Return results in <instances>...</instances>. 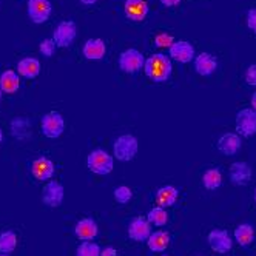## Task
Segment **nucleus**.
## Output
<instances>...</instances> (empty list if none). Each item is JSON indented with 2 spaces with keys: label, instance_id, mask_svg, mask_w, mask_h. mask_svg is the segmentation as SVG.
I'll return each instance as SVG.
<instances>
[{
  "label": "nucleus",
  "instance_id": "obj_1",
  "mask_svg": "<svg viewBox=\"0 0 256 256\" xmlns=\"http://www.w3.org/2000/svg\"><path fill=\"white\" fill-rule=\"evenodd\" d=\"M172 60L166 54H153L148 59H145L144 71L148 79L153 82H166L172 76Z\"/></svg>",
  "mask_w": 256,
  "mask_h": 256
},
{
  "label": "nucleus",
  "instance_id": "obj_2",
  "mask_svg": "<svg viewBox=\"0 0 256 256\" xmlns=\"http://www.w3.org/2000/svg\"><path fill=\"white\" fill-rule=\"evenodd\" d=\"M86 167L96 174H108L113 172L114 167V158L108 154L102 148L93 150L86 158Z\"/></svg>",
  "mask_w": 256,
  "mask_h": 256
},
{
  "label": "nucleus",
  "instance_id": "obj_3",
  "mask_svg": "<svg viewBox=\"0 0 256 256\" xmlns=\"http://www.w3.org/2000/svg\"><path fill=\"white\" fill-rule=\"evenodd\" d=\"M138 148H139V144L133 134H122L116 139L113 145V153L118 160L126 162V160H132L136 156Z\"/></svg>",
  "mask_w": 256,
  "mask_h": 256
},
{
  "label": "nucleus",
  "instance_id": "obj_4",
  "mask_svg": "<svg viewBox=\"0 0 256 256\" xmlns=\"http://www.w3.org/2000/svg\"><path fill=\"white\" fill-rule=\"evenodd\" d=\"M144 64H145L144 54L134 48L122 51L120 56H119V68L124 72H128V74L139 72L144 68Z\"/></svg>",
  "mask_w": 256,
  "mask_h": 256
},
{
  "label": "nucleus",
  "instance_id": "obj_5",
  "mask_svg": "<svg viewBox=\"0 0 256 256\" xmlns=\"http://www.w3.org/2000/svg\"><path fill=\"white\" fill-rule=\"evenodd\" d=\"M65 130V120L59 112H50L42 118V133L50 138L56 139Z\"/></svg>",
  "mask_w": 256,
  "mask_h": 256
},
{
  "label": "nucleus",
  "instance_id": "obj_6",
  "mask_svg": "<svg viewBox=\"0 0 256 256\" xmlns=\"http://www.w3.org/2000/svg\"><path fill=\"white\" fill-rule=\"evenodd\" d=\"M76 36H78L76 24L72 20H64L58 25L56 30H54L52 40H54V44H56V46L66 48L74 42Z\"/></svg>",
  "mask_w": 256,
  "mask_h": 256
},
{
  "label": "nucleus",
  "instance_id": "obj_7",
  "mask_svg": "<svg viewBox=\"0 0 256 256\" xmlns=\"http://www.w3.org/2000/svg\"><path fill=\"white\" fill-rule=\"evenodd\" d=\"M236 132L246 138L256 134V110L244 108L236 114Z\"/></svg>",
  "mask_w": 256,
  "mask_h": 256
},
{
  "label": "nucleus",
  "instance_id": "obj_8",
  "mask_svg": "<svg viewBox=\"0 0 256 256\" xmlns=\"http://www.w3.org/2000/svg\"><path fill=\"white\" fill-rule=\"evenodd\" d=\"M150 234H152V224L148 222L147 218L138 216L132 219L130 226H128V236H130V240L136 242H147Z\"/></svg>",
  "mask_w": 256,
  "mask_h": 256
},
{
  "label": "nucleus",
  "instance_id": "obj_9",
  "mask_svg": "<svg viewBox=\"0 0 256 256\" xmlns=\"http://www.w3.org/2000/svg\"><path fill=\"white\" fill-rule=\"evenodd\" d=\"M28 16L34 24H45L51 16L50 0H28Z\"/></svg>",
  "mask_w": 256,
  "mask_h": 256
},
{
  "label": "nucleus",
  "instance_id": "obj_10",
  "mask_svg": "<svg viewBox=\"0 0 256 256\" xmlns=\"http://www.w3.org/2000/svg\"><path fill=\"white\" fill-rule=\"evenodd\" d=\"M65 196V190L64 186L58 180H48V184L44 188V194H42V200L44 204L48 207H59L64 200Z\"/></svg>",
  "mask_w": 256,
  "mask_h": 256
},
{
  "label": "nucleus",
  "instance_id": "obj_11",
  "mask_svg": "<svg viewBox=\"0 0 256 256\" xmlns=\"http://www.w3.org/2000/svg\"><path fill=\"white\" fill-rule=\"evenodd\" d=\"M170 58L180 64H188L194 59V48L190 42L186 40H178L168 48Z\"/></svg>",
  "mask_w": 256,
  "mask_h": 256
},
{
  "label": "nucleus",
  "instance_id": "obj_12",
  "mask_svg": "<svg viewBox=\"0 0 256 256\" xmlns=\"http://www.w3.org/2000/svg\"><path fill=\"white\" fill-rule=\"evenodd\" d=\"M208 244L218 253H227L232 248L233 241H232V238L227 230L216 228L208 233Z\"/></svg>",
  "mask_w": 256,
  "mask_h": 256
},
{
  "label": "nucleus",
  "instance_id": "obj_13",
  "mask_svg": "<svg viewBox=\"0 0 256 256\" xmlns=\"http://www.w3.org/2000/svg\"><path fill=\"white\" fill-rule=\"evenodd\" d=\"M54 162L48 158H38L31 164V173L38 180H51L54 176Z\"/></svg>",
  "mask_w": 256,
  "mask_h": 256
},
{
  "label": "nucleus",
  "instance_id": "obj_14",
  "mask_svg": "<svg viewBox=\"0 0 256 256\" xmlns=\"http://www.w3.org/2000/svg\"><path fill=\"white\" fill-rule=\"evenodd\" d=\"M124 11L130 20L140 22L148 14V4L147 0H126L124 5Z\"/></svg>",
  "mask_w": 256,
  "mask_h": 256
},
{
  "label": "nucleus",
  "instance_id": "obj_15",
  "mask_svg": "<svg viewBox=\"0 0 256 256\" xmlns=\"http://www.w3.org/2000/svg\"><path fill=\"white\" fill-rule=\"evenodd\" d=\"M74 233H76V236L79 238V240H82V241H91V240H94V238L98 236L99 227H98L94 219L84 218V219H80V221L76 224Z\"/></svg>",
  "mask_w": 256,
  "mask_h": 256
},
{
  "label": "nucleus",
  "instance_id": "obj_16",
  "mask_svg": "<svg viewBox=\"0 0 256 256\" xmlns=\"http://www.w3.org/2000/svg\"><path fill=\"white\" fill-rule=\"evenodd\" d=\"M230 180L236 186H246L252 179V168L247 162H234L230 167Z\"/></svg>",
  "mask_w": 256,
  "mask_h": 256
},
{
  "label": "nucleus",
  "instance_id": "obj_17",
  "mask_svg": "<svg viewBox=\"0 0 256 256\" xmlns=\"http://www.w3.org/2000/svg\"><path fill=\"white\" fill-rule=\"evenodd\" d=\"M241 148V139L234 133H226L218 140V150L226 156H233Z\"/></svg>",
  "mask_w": 256,
  "mask_h": 256
},
{
  "label": "nucleus",
  "instance_id": "obj_18",
  "mask_svg": "<svg viewBox=\"0 0 256 256\" xmlns=\"http://www.w3.org/2000/svg\"><path fill=\"white\" fill-rule=\"evenodd\" d=\"M218 68V60L208 52H200L194 58V70L200 76H210Z\"/></svg>",
  "mask_w": 256,
  "mask_h": 256
},
{
  "label": "nucleus",
  "instance_id": "obj_19",
  "mask_svg": "<svg viewBox=\"0 0 256 256\" xmlns=\"http://www.w3.org/2000/svg\"><path fill=\"white\" fill-rule=\"evenodd\" d=\"M106 52L105 42L102 39H90L84 45V56L88 60H100Z\"/></svg>",
  "mask_w": 256,
  "mask_h": 256
},
{
  "label": "nucleus",
  "instance_id": "obj_20",
  "mask_svg": "<svg viewBox=\"0 0 256 256\" xmlns=\"http://www.w3.org/2000/svg\"><path fill=\"white\" fill-rule=\"evenodd\" d=\"M178 196H179V192L176 187H173V186L160 187L156 193V202L159 207L167 208V207L174 206V202L178 200Z\"/></svg>",
  "mask_w": 256,
  "mask_h": 256
},
{
  "label": "nucleus",
  "instance_id": "obj_21",
  "mask_svg": "<svg viewBox=\"0 0 256 256\" xmlns=\"http://www.w3.org/2000/svg\"><path fill=\"white\" fill-rule=\"evenodd\" d=\"M20 86V79L17 76V72L12 70H6L0 74V88H2L4 93L12 94L16 93Z\"/></svg>",
  "mask_w": 256,
  "mask_h": 256
},
{
  "label": "nucleus",
  "instance_id": "obj_22",
  "mask_svg": "<svg viewBox=\"0 0 256 256\" xmlns=\"http://www.w3.org/2000/svg\"><path fill=\"white\" fill-rule=\"evenodd\" d=\"M17 71H19L20 76L26 79H34V78H38L40 72V62L34 58H25L17 65Z\"/></svg>",
  "mask_w": 256,
  "mask_h": 256
},
{
  "label": "nucleus",
  "instance_id": "obj_23",
  "mask_svg": "<svg viewBox=\"0 0 256 256\" xmlns=\"http://www.w3.org/2000/svg\"><path fill=\"white\" fill-rule=\"evenodd\" d=\"M11 134L19 139L25 140L31 136V122L26 118H16L11 120Z\"/></svg>",
  "mask_w": 256,
  "mask_h": 256
},
{
  "label": "nucleus",
  "instance_id": "obj_24",
  "mask_svg": "<svg viewBox=\"0 0 256 256\" xmlns=\"http://www.w3.org/2000/svg\"><path fill=\"white\" fill-rule=\"evenodd\" d=\"M147 244L152 252H164L170 244V234L162 230L153 232L147 240Z\"/></svg>",
  "mask_w": 256,
  "mask_h": 256
},
{
  "label": "nucleus",
  "instance_id": "obj_25",
  "mask_svg": "<svg viewBox=\"0 0 256 256\" xmlns=\"http://www.w3.org/2000/svg\"><path fill=\"white\" fill-rule=\"evenodd\" d=\"M234 240L241 247H247L254 241V230L250 224H241L234 228Z\"/></svg>",
  "mask_w": 256,
  "mask_h": 256
},
{
  "label": "nucleus",
  "instance_id": "obj_26",
  "mask_svg": "<svg viewBox=\"0 0 256 256\" xmlns=\"http://www.w3.org/2000/svg\"><path fill=\"white\" fill-rule=\"evenodd\" d=\"M17 247V234L11 230L0 233V253L10 254Z\"/></svg>",
  "mask_w": 256,
  "mask_h": 256
},
{
  "label": "nucleus",
  "instance_id": "obj_27",
  "mask_svg": "<svg viewBox=\"0 0 256 256\" xmlns=\"http://www.w3.org/2000/svg\"><path fill=\"white\" fill-rule=\"evenodd\" d=\"M202 184L207 190H216L222 184V174L219 168H210L202 176Z\"/></svg>",
  "mask_w": 256,
  "mask_h": 256
},
{
  "label": "nucleus",
  "instance_id": "obj_28",
  "mask_svg": "<svg viewBox=\"0 0 256 256\" xmlns=\"http://www.w3.org/2000/svg\"><path fill=\"white\" fill-rule=\"evenodd\" d=\"M147 219H148V222L153 224V226H158V227H162V226H166L167 221H168V213L166 212V208H162V207H154L148 212L147 214Z\"/></svg>",
  "mask_w": 256,
  "mask_h": 256
},
{
  "label": "nucleus",
  "instance_id": "obj_29",
  "mask_svg": "<svg viewBox=\"0 0 256 256\" xmlns=\"http://www.w3.org/2000/svg\"><path fill=\"white\" fill-rule=\"evenodd\" d=\"M76 256H100V247L91 241H84L78 247Z\"/></svg>",
  "mask_w": 256,
  "mask_h": 256
},
{
  "label": "nucleus",
  "instance_id": "obj_30",
  "mask_svg": "<svg viewBox=\"0 0 256 256\" xmlns=\"http://www.w3.org/2000/svg\"><path fill=\"white\" fill-rule=\"evenodd\" d=\"M114 198L119 204H128L133 198V193H132V188L126 187V186H120L114 190Z\"/></svg>",
  "mask_w": 256,
  "mask_h": 256
},
{
  "label": "nucleus",
  "instance_id": "obj_31",
  "mask_svg": "<svg viewBox=\"0 0 256 256\" xmlns=\"http://www.w3.org/2000/svg\"><path fill=\"white\" fill-rule=\"evenodd\" d=\"M154 42H156V45H158L159 48H170L176 40L173 39V36L162 32V34H158V36H156Z\"/></svg>",
  "mask_w": 256,
  "mask_h": 256
},
{
  "label": "nucleus",
  "instance_id": "obj_32",
  "mask_svg": "<svg viewBox=\"0 0 256 256\" xmlns=\"http://www.w3.org/2000/svg\"><path fill=\"white\" fill-rule=\"evenodd\" d=\"M39 48H40V52L44 54L45 58H51L52 54L56 52V48H58V46H56V44H54L52 39H45V40L40 44Z\"/></svg>",
  "mask_w": 256,
  "mask_h": 256
},
{
  "label": "nucleus",
  "instance_id": "obj_33",
  "mask_svg": "<svg viewBox=\"0 0 256 256\" xmlns=\"http://www.w3.org/2000/svg\"><path fill=\"white\" fill-rule=\"evenodd\" d=\"M246 82L252 86H256V64L250 65L246 71Z\"/></svg>",
  "mask_w": 256,
  "mask_h": 256
},
{
  "label": "nucleus",
  "instance_id": "obj_34",
  "mask_svg": "<svg viewBox=\"0 0 256 256\" xmlns=\"http://www.w3.org/2000/svg\"><path fill=\"white\" fill-rule=\"evenodd\" d=\"M247 26L256 34V8H252L247 12Z\"/></svg>",
  "mask_w": 256,
  "mask_h": 256
},
{
  "label": "nucleus",
  "instance_id": "obj_35",
  "mask_svg": "<svg viewBox=\"0 0 256 256\" xmlns=\"http://www.w3.org/2000/svg\"><path fill=\"white\" fill-rule=\"evenodd\" d=\"M100 256H118V250L113 247H106V248L100 250Z\"/></svg>",
  "mask_w": 256,
  "mask_h": 256
},
{
  "label": "nucleus",
  "instance_id": "obj_36",
  "mask_svg": "<svg viewBox=\"0 0 256 256\" xmlns=\"http://www.w3.org/2000/svg\"><path fill=\"white\" fill-rule=\"evenodd\" d=\"M179 2L180 0H160V4L166 6H176V5H179Z\"/></svg>",
  "mask_w": 256,
  "mask_h": 256
},
{
  "label": "nucleus",
  "instance_id": "obj_37",
  "mask_svg": "<svg viewBox=\"0 0 256 256\" xmlns=\"http://www.w3.org/2000/svg\"><path fill=\"white\" fill-rule=\"evenodd\" d=\"M252 108H253V110H256V91L252 94Z\"/></svg>",
  "mask_w": 256,
  "mask_h": 256
},
{
  "label": "nucleus",
  "instance_id": "obj_38",
  "mask_svg": "<svg viewBox=\"0 0 256 256\" xmlns=\"http://www.w3.org/2000/svg\"><path fill=\"white\" fill-rule=\"evenodd\" d=\"M80 2H82L84 5H93V4L98 2V0H80Z\"/></svg>",
  "mask_w": 256,
  "mask_h": 256
},
{
  "label": "nucleus",
  "instance_id": "obj_39",
  "mask_svg": "<svg viewBox=\"0 0 256 256\" xmlns=\"http://www.w3.org/2000/svg\"><path fill=\"white\" fill-rule=\"evenodd\" d=\"M4 140V132H2V128H0V144H2Z\"/></svg>",
  "mask_w": 256,
  "mask_h": 256
},
{
  "label": "nucleus",
  "instance_id": "obj_40",
  "mask_svg": "<svg viewBox=\"0 0 256 256\" xmlns=\"http://www.w3.org/2000/svg\"><path fill=\"white\" fill-rule=\"evenodd\" d=\"M2 94H4V91H2V88H0V100H2Z\"/></svg>",
  "mask_w": 256,
  "mask_h": 256
},
{
  "label": "nucleus",
  "instance_id": "obj_41",
  "mask_svg": "<svg viewBox=\"0 0 256 256\" xmlns=\"http://www.w3.org/2000/svg\"><path fill=\"white\" fill-rule=\"evenodd\" d=\"M0 256H8V254H5V253H0Z\"/></svg>",
  "mask_w": 256,
  "mask_h": 256
},
{
  "label": "nucleus",
  "instance_id": "obj_42",
  "mask_svg": "<svg viewBox=\"0 0 256 256\" xmlns=\"http://www.w3.org/2000/svg\"><path fill=\"white\" fill-rule=\"evenodd\" d=\"M254 200H256V190H254Z\"/></svg>",
  "mask_w": 256,
  "mask_h": 256
},
{
  "label": "nucleus",
  "instance_id": "obj_43",
  "mask_svg": "<svg viewBox=\"0 0 256 256\" xmlns=\"http://www.w3.org/2000/svg\"><path fill=\"white\" fill-rule=\"evenodd\" d=\"M164 256H167V254H164Z\"/></svg>",
  "mask_w": 256,
  "mask_h": 256
}]
</instances>
